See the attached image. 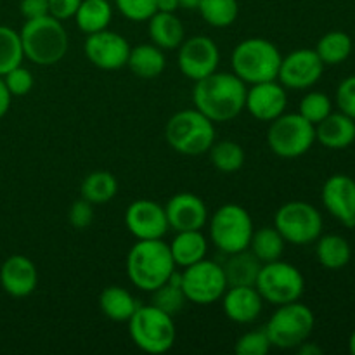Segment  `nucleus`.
Returning a JSON list of instances; mask_svg holds the SVG:
<instances>
[{"instance_id":"nucleus-41","label":"nucleus","mask_w":355,"mask_h":355,"mask_svg":"<svg viewBox=\"0 0 355 355\" xmlns=\"http://www.w3.org/2000/svg\"><path fill=\"white\" fill-rule=\"evenodd\" d=\"M68 220L78 231L90 227V224L94 222V205L89 203L87 200L80 198V200L73 201V205L69 207L68 211Z\"/></svg>"},{"instance_id":"nucleus-5","label":"nucleus","mask_w":355,"mask_h":355,"mask_svg":"<svg viewBox=\"0 0 355 355\" xmlns=\"http://www.w3.org/2000/svg\"><path fill=\"white\" fill-rule=\"evenodd\" d=\"M128 335L135 347L146 354H165L175 345L177 328L173 315L155 305H139L128 319Z\"/></svg>"},{"instance_id":"nucleus-32","label":"nucleus","mask_w":355,"mask_h":355,"mask_svg":"<svg viewBox=\"0 0 355 355\" xmlns=\"http://www.w3.org/2000/svg\"><path fill=\"white\" fill-rule=\"evenodd\" d=\"M352 47L354 45L350 35L345 33V31L335 30L322 35L314 51L318 52V55L324 62V66H335L349 59V55L352 54Z\"/></svg>"},{"instance_id":"nucleus-35","label":"nucleus","mask_w":355,"mask_h":355,"mask_svg":"<svg viewBox=\"0 0 355 355\" xmlns=\"http://www.w3.org/2000/svg\"><path fill=\"white\" fill-rule=\"evenodd\" d=\"M198 10L210 26L227 28L238 19L239 6L238 0H201Z\"/></svg>"},{"instance_id":"nucleus-49","label":"nucleus","mask_w":355,"mask_h":355,"mask_svg":"<svg viewBox=\"0 0 355 355\" xmlns=\"http://www.w3.org/2000/svg\"><path fill=\"white\" fill-rule=\"evenodd\" d=\"M349 349H350V354L355 355V329H354L352 335H350V340H349Z\"/></svg>"},{"instance_id":"nucleus-2","label":"nucleus","mask_w":355,"mask_h":355,"mask_svg":"<svg viewBox=\"0 0 355 355\" xmlns=\"http://www.w3.org/2000/svg\"><path fill=\"white\" fill-rule=\"evenodd\" d=\"M170 246L162 239H141L127 255V276L135 288L155 291L175 272Z\"/></svg>"},{"instance_id":"nucleus-28","label":"nucleus","mask_w":355,"mask_h":355,"mask_svg":"<svg viewBox=\"0 0 355 355\" xmlns=\"http://www.w3.org/2000/svg\"><path fill=\"white\" fill-rule=\"evenodd\" d=\"M111 19H113V7L107 0H82L75 14L76 26L85 35L106 30Z\"/></svg>"},{"instance_id":"nucleus-21","label":"nucleus","mask_w":355,"mask_h":355,"mask_svg":"<svg viewBox=\"0 0 355 355\" xmlns=\"http://www.w3.org/2000/svg\"><path fill=\"white\" fill-rule=\"evenodd\" d=\"M220 300L224 314L236 324H252L262 314L263 298L255 286H229Z\"/></svg>"},{"instance_id":"nucleus-1","label":"nucleus","mask_w":355,"mask_h":355,"mask_svg":"<svg viewBox=\"0 0 355 355\" xmlns=\"http://www.w3.org/2000/svg\"><path fill=\"white\" fill-rule=\"evenodd\" d=\"M246 90V83L234 73L215 71L198 80L193 90V103L214 123H225L245 110Z\"/></svg>"},{"instance_id":"nucleus-30","label":"nucleus","mask_w":355,"mask_h":355,"mask_svg":"<svg viewBox=\"0 0 355 355\" xmlns=\"http://www.w3.org/2000/svg\"><path fill=\"white\" fill-rule=\"evenodd\" d=\"M118 180L107 170H96L83 179L80 186V198L92 205H104L116 196Z\"/></svg>"},{"instance_id":"nucleus-24","label":"nucleus","mask_w":355,"mask_h":355,"mask_svg":"<svg viewBox=\"0 0 355 355\" xmlns=\"http://www.w3.org/2000/svg\"><path fill=\"white\" fill-rule=\"evenodd\" d=\"M222 269L227 286H255L262 262L246 248L243 252L229 253L227 260L222 263Z\"/></svg>"},{"instance_id":"nucleus-46","label":"nucleus","mask_w":355,"mask_h":355,"mask_svg":"<svg viewBox=\"0 0 355 355\" xmlns=\"http://www.w3.org/2000/svg\"><path fill=\"white\" fill-rule=\"evenodd\" d=\"M298 349V354L300 355H322V349L319 345H315V343H311L305 340L302 345L297 347Z\"/></svg>"},{"instance_id":"nucleus-45","label":"nucleus","mask_w":355,"mask_h":355,"mask_svg":"<svg viewBox=\"0 0 355 355\" xmlns=\"http://www.w3.org/2000/svg\"><path fill=\"white\" fill-rule=\"evenodd\" d=\"M10 99H12V96H10L6 82H3V78L0 76V120H2V118L7 114V111H9Z\"/></svg>"},{"instance_id":"nucleus-14","label":"nucleus","mask_w":355,"mask_h":355,"mask_svg":"<svg viewBox=\"0 0 355 355\" xmlns=\"http://www.w3.org/2000/svg\"><path fill=\"white\" fill-rule=\"evenodd\" d=\"M324 71V62L314 49H297L281 59L277 78L284 89L304 90L315 85Z\"/></svg>"},{"instance_id":"nucleus-44","label":"nucleus","mask_w":355,"mask_h":355,"mask_svg":"<svg viewBox=\"0 0 355 355\" xmlns=\"http://www.w3.org/2000/svg\"><path fill=\"white\" fill-rule=\"evenodd\" d=\"M19 12L24 19H37L49 14V0H19Z\"/></svg>"},{"instance_id":"nucleus-9","label":"nucleus","mask_w":355,"mask_h":355,"mask_svg":"<svg viewBox=\"0 0 355 355\" xmlns=\"http://www.w3.org/2000/svg\"><path fill=\"white\" fill-rule=\"evenodd\" d=\"M315 142V125L300 113H283L270 121L267 144L279 158H298L305 155Z\"/></svg>"},{"instance_id":"nucleus-33","label":"nucleus","mask_w":355,"mask_h":355,"mask_svg":"<svg viewBox=\"0 0 355 355\" xmlns=\"http://www.w3.org/2000/svg\"><path fill=\"white\" fill-rule=\"evenodd\" d=\"M153 293V305L158 309H162L163 312L170 315H177L186 305L187 298L186 293L182 290V283H180V274L173 272L166 283H163L162 286L156 288Z\"/></svg>"},{"instance_id":"nucleus-25","label":"nucleus","mask_w":355,"mask_h":355,"mask_svg":"<svg viewBox=\"0 0 355 355\" xmlns=\"http://www.w3.org/2000/svg\"><path fill=\"white\" fill-rule=\"evenodd\" d=\"M168 246L173 262L179 267L200 262L208 252V241L201 231H179Z\"/></svg>"},{"instance_id":"nucleus-3","label":"nucleus","mask_w":355,"mask_h":355,"mask_svg":"<svg viewBox=\"0 0 355 355\" xmlns=\"http://www.w3.org/2000/svg\"><path fill=\"white\" fill-rule=\"evenodd\" d=\"M24 58L38 66L58 64L68 52L69 38L62 23L51 14L26 19L19 31Z\"/></svg>"},{"instance_id":"nucleus-11","label":"nucleus","mask_w":355,"mask_h":355,"mask_svg":"<svg viewBox=\"0 0 355 355\" xmlns=\"http://www.w3.org/2000/svg\"><path fill=\"white\" fill-rule=\"evenodd\" d=\"M274 227L291 245H309L322 232V217L307 201H288L274 217Z\"/></svg>"},{"instance_id":"nucleus-47","label":"nucleus","mask_w":355,"mask_h":355,"mask_svg":"<svg viewBox=\"0 0 355 355\" xmlns=\"http://www.w3.org/2000/svg\"><path fill=\"white\" fill-rule=\"evenodd\" d=\"M179 9V0H156V10L159 12H175Z\"/></svg>"},{"instance_id":"nucleus-42","label":"nucleus","mask_w":355,"mask_h":355,"mask_svg":"<svg viewBox=\"0 0 355 355\" xmlns=\"http://www.w3.org/2000/svg\"><path fill=\"white\" fill-rule=\"evenodd\" d=\"M336 104L340 111L355 120V75L343 80L336 89Z\"/></svg>"},{"instance_id":"nucleus-29","label":"nucleus","mask_w":355,"mask_h":355,"mask_svg":"<svg viewBox=\"0 0 355 355\" xmlns=\"http://www.w3.org/2000/svg\"><path fill=\"white\" fill-rule=\"evenodd\" d=\"M315 257L322 267L329 270H338L350 262L352 248L343 236L326 234L322 238L319 236L318 245H315Z\"/></svg>"},{"instance_id":"nucleus-27","label":"nucleus","mask_w":355,"mask_h":355,"mask_svg":"<svg viewBox=\"0 0 355 355\" xmlns=\"http://www.w3.org/2000/svg\"><path fill=\"white\" fill-rule=\"evenodd\" d=\"M101 312L114 322H128V319L137 311L139 304L130 291L121 286H107L101 291Z\"/></svg>"},{"instance_id":"nucleus-17","label":"nucleus","mask_w":355,"mask_h":355,"mask_svg":"<svg viewBox=\"0 0 355 355\" xmlns=\"http://www.w3.org/2000/svg\"><path fill=\"white\" fill-rule=\"evenodd\" d=\"M321 200L326 210L345 227H355V180L345 173H335L324 182Z\"/></svg>"},{"instance_id":"nucleus-23","label":"nucleus","mask_w":355,"mask_h":355,"mask_svg":"<svg viewBox=\"0 0 355 355\" xmlns=\"http://www.w3.org/2000/svg\"><path fill=\"white\" fill-rule=\"evenodd\" d=\"M148 21L149 37L156 47L163 49V51H173V49H179L180 44L186 40V30L175 12L156 10Z\"/></svg>"},{"instance_id":"nucleus-43","label":"nucleus","mask_w":355,"mask_h":355,"mask_svg":"<svg viewBox=\"0 0 355 355\" xmlns=\"http://www.w3.org/2000/svg\"><path fill=\"white\" fill-rule=\"evenodd\" d=\"M82 0H49V14L59 21L75 17Z\"/></svg>"},{"instance_id":"nucleus-18","label":"nucleus","mask_w":355,"mask_h":355,"mask_svg":"<svg viewBox=\"0 0 355 355\" xmlns=\"http://www.w3.org/2000/svg\"><path fill=\"white\" fill-rule=\"evenodd\" d=\"M288 106L286 89L276 80L253 83L246 90L245 107L260 121H272L284 113Z\"/></svg>"},{"instance_id":"nucleus-19","label":"nucleus","mask_w":355,"mask_h":355,"mask_svg":"<svg viewBox=\"0 0 355 355\" xmlns=\"http://www.w3.org/2000/svg\"><path fill=\"white\" fill-rule=\"evenodd\" d=\"M166 218L172 229L179 231H201L208 222V208L200 196L179 193L165 205Z\"/></svg>"},{"instance_id":"nucleus-15","label":"nucleus","mask_w":355,"mask_h":355,"mask_svg":"<svg viewBox=\"0 0 355 355\" xmlns=\"http://www.w3.org/2000/svg\"><path fill=\"white\" fill-rule=\"evenodd\" d=\"M130 49V44L120 33L107 28L97 33L87 35V40L83 44L87 59L96 68L104 69V71H116L127 66Z\"/></svg>"},{"instance_id":"nucleus-48","label":"nucleus","mask_w":355,"mask_h":355,"mask_svg":"<svg viewBox=\"0 0 355 355\" xmlns=\"http://www.w3.org/2000/svg\"><path fill=\"white\" fill-rule=\"evenodd\" d=\"M200 2L201 0H179V7H182V9H187V10H198V7H200Z\"/></svg>"},{"instance_id":"nucleus-7","label":"nucleus","mask_w":355,"mask_h":355,"mask_svg":"<svg viewBox=\"0 0 355 355\" xmlns=\"http://www.w3.org/2000/svg\"><path fill=\"white\" fill-rule=\"evenodd\" d=\"M315 326L314 312L302 302H291L277 307L266 324L270 345L277 349H297L309 340Z\"/></svg>"},{"instance_id":"nucleus-4","label":"nucleus","mask_w":355,"mask_h":355,"mask_svg":"<svg viewBox=\"0 0 355 355\" xmlns=\"http://www.w3.org/2000/svg\"><path fill=\"white\" fill-rule=\"evenodd\" d=\"M279 49L270 40L252 37L239 42L231 55L232 73L246 85L276 80L281 64Z\"/></svg>"},{"instance_id":"nucleus-40","label":"nucleus","mask_w":355,"mask_h":355,"mask_svg":"<svg viewBox=\"0 0 355 355\" xmlns=\"http://www.w3.org/2000/svg\"><path fill=\"white\" fill-rule=\"evenodd\" d=\"M2 78L6 82L7 89H9L10 96H26L33 89V75H31L30 69H26L21 64L10 69V71H7Z\"/></svg>"},{"instance_id":"nucleus-13","label":"nucleus","mask_w":355,"mask_h":355,"mask_svg":"<svg viewBox=\"0 0 355 355\" xmlns=\"http://www.w3.org/2000/svg\"><path fill=\"white\" fill-rule=\"evenodd\" d=\"M177 62L186 78L198 82L217 71L220 62V52L211 38L194 35L180 44Z\"/></svg>"},{"instance_id":"nucleus-36","label":"nucleus","mask_w":355,"mask_h":355,"mask_svg":"<svg viewBox=\"0 0 355 355\" xmlns=\"http://www.w3.org/2000/svg\"><path fill=\"white\" fill-rule=\"evenodd\" d=\"M24 52L21 37L9 26H0V76L23 64Z\"/></svg>"},{"instance_id":"nucleus-26","label":"nucleus","mask_w":355,"mask_h":355,"mask_svg":"<svg viewBox=\"0 0 355 355\" xmlns=\"http://www.w3.org/2000/svg\"><path fill=\"white\" fill-rule=\"evenodd\" d=\"M127 66L139 78L153 80L165 71L166 58L163 49L156 47L155 44H141L130 49Z\"/></svg>"},{"instance_id":"nucleus-6","label":"nucleus","mask_w":355,"mask_h":355,"mask_svg":"<svg viewBox=\"0 0 355 355\" xmlns=\"http://www.w3.org/2000/svg\"><path fill=\"white\" fill-rule=\"evenodd\" d=\"M165 137L173 151L200 156L215 142V123L196 107L177 111L166 121Z\"/></svg>"},{"instance_id":"nucleus-10","label":"nucleus","mask_w":355,"mask_h":355,"mask_svg":"<svg viewBox=\"0 0 355 355\" xmlns=\"http://www.w3.org/2000/svg\"><path fill=\"white\" fill-rule=\"evenodd\" d=\"M255 288L263 300L279 307L300 300L305 291V279L293 263L279 259L276 262L262 263Z\"/></svg>"},{"instance_id":"nucleus-16","label":"nucleus","mask_w":355,"mask_h":355,"mask_svg":"<svg viewBox=\"0 0 355 355\" xmlns=\"http://www.w3.org/2000/svg\"><path fill=\"white\" fill-rule=\"evenodd\" d=\"M125 225L137 241L163 239L168 232V218L165 208L153 200H137L125 211Z\"/></svg>"},{"instance_id":"nucleus-31","label":"nucleus","mask_w":355,"mask_h":355,"mask_svg":"<svg viewBox=\"0 0 355 355\" xmlns=\"http://www.w3.org/2000/svg\"><path fill=\"white\" fill-rule=\"evenodd\" d=\"M284 245L286 241L276 227H262L259 231H253L248 250L260 262L269 263L276 262L283 257Z\"/></svg>"},{"instance_id":"nucleus-12","label":"nucleus","mask_w":355,"mask_h":355,"mask_svg":"<svg viewBox=\"0 0 355 355\" xmlns=\"http://www.w3.org/2000/svg\"><path fill=\"white\" fill-rule=\"evenodd\" d=\"M180 283L187 302L196 305L215 304L224 297L229 288L222 263L207 259L184 267V272H180Z\"/></svg>"},{"instance_id":"nucleus-39","label":"nucleus","mask_w":355,"mask_h":355,"mask_svg":"<svg viewBox=\"0 0 355 355\" xmlns=\"http://www.w3.org/2000/svg\"><path fill=\"white\" fill-rule=\"evenodd\" d=\"M114 6L121 16L128 21H148L156 12V0H114Z\"/></svg>"},{"instance_id":"nucleus-38","label":"nucleus","mask_w":355,"mask_h":355,"mask_svg":"<svg viewBox=\"0 0 355 355\" xmlns=\"http://www.w3.org/2000/svg\"><path fill=\"white\" fill-rule=\"evenodd\" d=\"M270 347L272 345L266 329H255L239 336L234 345V352L238 355H267Z\"/></svg>"},{"instance_id":"nucleus-37","label":"nucleus","mask_w":355,"mask_h":355,"mask_svg":"<svg viewBox=\"0 0 355 355\" xmlns=\"http://www.w3.org/2000/svg\"><path fill=\"white\" fill-rule=\"evenodd\" d=\"M333 110L331 99L324 92H309L302 97L298 113L311 121L312 125H318L319 121L324 120Z\"/></svg>"},{"instance_id":"nucleus-34","label":"nucleus","mask_w":355,"mask_h":355,"mask_svg":"<svg viewBox=\"0 0 355 355\" xmlns=\"http://www.w3.org/2000/svg\"><path fill=\"white\" fill-rule=\"evenodd\" d=\"M208 151H210L211 165L222 173L238 172L245 163V149L234 141L214 142Z\"/></svg>"},{"instance_id":"nucleus-8","label":"nucleus","mask_w":355,"mask_h":355,"mask_svg":"<svg viewBox=\"0 0 355 355\" xmlns=\"http://www.w3.org/2000/svg\"><path fill=\"white\" fill-rule=\"evenodd\" d=\"M208 227L211 243L225 255L248 248L255 231L248 210L238 203H225L215 210Z\"/></svg>"},{"instance_id":"nucleus-22","label":"nucleus","mask_w":355,"mask_h":355,"mask_svg":"<svg viewBox=\"0 0 355 355\" xmlns=\"http://www.w3.org/2000/svg\"><path fill=\"white\" fill-rule=\"evenodd\" d=\"M315 141L328 149H345L355 141V120L345 113H329L315 125Z\"/></svg>"},{"instance_id":"nucleus-20","label":"nucleus","mask_w":355,"mask_h":355,"mask_svg":"<svg viewBox=\"0 0 355 355\" xmlns=\"http://www.w3.org/2000/svg\"><path fill=\"white\" fill-rule=\"evenodd\" d=\"M0 284L10 297H28L38 284L37 267L28 257L10 255L0 267Z\"/></svg>"}]
</instances>
